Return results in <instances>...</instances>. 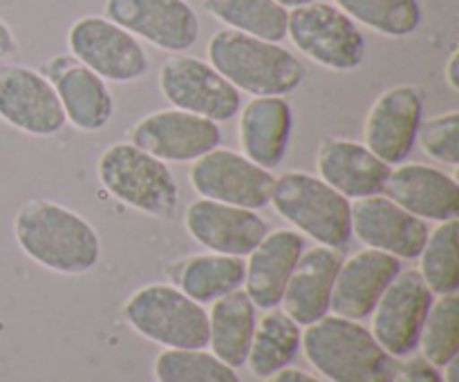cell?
Returning <instances> with one entry per match:
<instances>
[{"label":"cell","instance_id":"30bf717a","mask_svg":"<svg viewBox=\"0 0 459 382\" xmlns=\"http://www.w3.org/2000/svg\"><path fill=\"white\" fill-rule=\"evenodd\" d=\"M188 179L193 191L204 199L222 201L240 208L260 210L269 206L272 199V170L260 168L245 155L227 148H213L193 161Z\"/></svg>","mask_w":459,"mask_h":382},{"label":"cell","instance_id":"277c9868","mask_svg":"<svg viewBox=\"0 0 459 382\" xmlns=\"http://www.w3.org/2000/svg\"><path fill=\"white\" fill-rule=\"evenodd\" d=\"M269 204L296 231L321 246L345 249L352 240L350 199L316 174L290 170L273 177Z\"/></svg>","mask_w":459,"mask_h":382},{"label":"cell","instance_id":"836d02e7","mask_svg":"<svg viewBox=\"0 0 459 382\" xmlns=\"http://www.w3.org/2000/svg\"><path fill=\"white\" fill-rule=\"evenodd\" d=\"M393 382H444V378L439 374V367L430 365L424 358H411L402 367H397Z\"/></svg>","mask_w":459,"mask_h":382},{"label":"cell","instance_id":"6da1fadb","mask_svg":"<svg viewBox=\"0 0 459 382\" xmlns=\"http://www.w3.org/2000/svg\"><path fill=\"white\" fill-rule=\"evenodd\" d=\"M13 237L27 258L61 276H83L101 258L92 224L52 199L25 201L13 217Z\"/></svg>","mask_w":459,"mask_h":382},{"label":"cell","instance_id":"4fadbf2b","mask_svg":"<svg viewBox=\"0 0 459 382\" xmlns=\"http://www.w3.org/2000/svg\"><path fill=\"white\" fill-rule=\"evenodd\" d=\"M106 18L164 52L182 54L200 38V18L186 0H106Z\"/></svg>","mask_w":459,"mask_h":382},{"label":"cell","instance_id":"4dcf8cb0","mask_svg":"<svg viewBox=\"0 0 459 382\" xmlns=\"http://www.w3.org/2000/svg\"><path fill=\"white\" fill-rule=\"evenodd\" d=\"M421 358L430 365L444 367L459 353V295H439L437 302L430 304L429 316L420 334Z\"/></svg>","mask_w":459,"mask_h":382},{"label":"cell","instance_id":"8fae6325","mask_svg":"<svg viewBox=\"0 0 459 382\" xmlns=\"http://www.w3.org/2000/svg\"><path fill=\"white\" fill-rule=\"evenodd\" d=\"M433 291L421 280L420 271H399L379 302L372 309V335L393 358H406L420 344Z\"/></svg>","mask_w":459,"mask_h":382},{"label":"cell","instance_id":"484cf974","mask_svg":"<svg viewBox=\"0 0 459 382\" xmlns=\"http://www.w3.org/2000/svg\"><path fill=\"white\" fill-rule=\"evenodd\" d=\"M178 289L197 304H211L222 295L240 289L245 282V262L236 255L202 253L170 267Z\"/></svg>","mask_w":459,"mask_h":382},{"label":"cell","instance_id":"7a4b0ae2","mask_svg":"<svg viewBox=\"0 0 459 382\" xmlns=\"http://www.w3.org/2000/svg\"><path fill=\"white\" fill-rule=\"evenodd\" d=\"M300 349L309 365L332 382H393L394 358L377 343L370 329L327 313L305 327Z\"/></svg>","mask_w":459,"mask_h":382},{"label":"cell","instance_id":"4316f807","mask_svg":"<svg viewBox=\"0 0 459 382\" xmlns=\"http://www.w3.org/2000/svg\"><path fill=\"white\" fill-rule=\"evenodd\" d=\"M300 335L303 331L299 322L291 320L282 309H269L267 316L255 322L245 365L255 378H269L294 362L300 352Z\"/></svg>","mask_w":459,"mask_h":382},{"label":"cell","instance_id":"d6a6232c","mask_svg":"<svg viewBox=\"0 0 459 382\" xmlns=\"http://www.w3.org/2000/svg\"><path fill=\"white\" fill-rule=\"evenodd\" d=\"M417 139L426 155L435 161L446 166L459 164V115L455 110L421 119Z\"/></svg>","mask_w":459,"mask_h":382},{"label":"cell","instance_id":"f1b7e54d","mask_svg":"<svg viewBox=\"0 0 459 382\" xmlns=\"http://www.w3.org/2000/svg\"><path fill=\"white\" fill-rule=\"evenodd\" d=\"M457 219L439 222L429 233L420 253V276L433 293H457L459 289V258H457Z\"/></svg>","mask_w":459,"mask_h":382},{"label":"cell","instance_id":"5b68a950","mask_svg":"<svg viewBox=\"0 0 459 382\" xmlns=\"http://www.w3.org/2000/svg\"><path fill=\"white\" fill-rule=\"evenodd\" d=\"M99 182L115 199L151 217L169 219L179 204V186L173 173L157 157L130 141L112 143L97 164Z\"/></svg>","mask_w":459,"mask_h":382},{"label":"cell","instance_id":"83f0119b","mask_svg":"<svg viewBox=\"0 0 459 382\" xmlns=\"http://www.w3.org/2000/svg\"><path fill=\"white\" fill-rule=\"evenodd\" d=\"M213 18L242 34L281 43L287 38V12L276 0H204Z\"/></svg>","mask_w":459,"mask_h":382},{"label":"cell","instance_id":"8992f818","mask_svg":"<svg viewBox=\"0 0 459 382\" xmlns=\"http://www.w3.org/2000/svg\"><path fill=\"white\" fill-rule=\"evenodd\" d=\"M124 318L139 335L164 349H204L209 316L178 286L148 284L124 304Z\"/></svg>","mask_w":459,"mask_h":382},{"label":"cell","instance_id":"ba28073f","mask_svg":"<svg viewBox=\"0 0 459 382\" xmlns=\"http://www.w3.org/2000/svg\"><path fill=\"white\" fill-rule=\"evenodd\" d=\"M67 47L76 63L103 81L130 83L148 72V54L137 36L106 16H83L72 22Z\"/></svg>","mask_w":459,"mask_h":382},{"label":"cell","instance_id":"ffe728a7","mask_svg":"<svg viewBox=\"0 0 459 382\" xmlns=\"http://www.w3.org/2000/svg\"><path fill=\"white\" fill-rule=\"evenodd\" d=\"M384 192L411 215L430 222L457 219V179L426 164H403L390 170Z\"/></svg>","mask_w":459,"mask_h":382},{"label":"cell","instance_id":"8d00e7d4","mask_svg":"<svg viewBox=\"0 0 459 382\" xmlns=\"http://www.w3.org/2000/svg\"><path fill=\"white\" fill-rule=\"evenodd\" d=\"M13 49H16V40H13L12 30H9L7 22L0 18V61H3V58H7Z\"/></svg>","mask_w":459,"mask_h":382},{"label":"cell","instance_id":"603a6c76","mask_svg":"<svg viewBox=\"0 0 459 382\" xmlns=\"http://www.w3.org/2000/svg\"><path fill=\"white\" fill-rule=\"evenodd\" d=\"M291 137V106L285 97H254L240 112L242 155L272 170L285 159Z\"/></svg>","mask_w":459,"mask_h":382},{"label":"cell","instance_id":"44dd1931","mask_svg":"<svg viewBox=\"0 0 459 382\" xmlns=\"http://www.w3.org/2000/svg\"><path fill=\"white\" fill-rule=\"evenodd\" d=\"M305 242L299 231L278 228L267 233L249 253L245 264V293L260 309H276L290 282Z\"/></svg>","mask_w":459,"mask_h":382},{"label":"cell","instance_id":"f546056e","mask_svg":"<svg viewBox=\"0 0 459 382\" xmlns=\"http://www.w3.org/2000/svg\"><path fill=\"white\" fill-rule=\"evenodd\" d=\"M334 4L354 22L390 38H406L421 22L417 0H334Z\"/></svg>","mask_w":459,"mask_h":382},{"label":"cell","instance_id":"f35d334b","mask_svg":"<svg viewBox=\"0 0 459 382\" xmlns=\"http://www.w3.org/2000/svg\"><path fill=\"white\" fill-rule=\"evenodd\" d=\"M276 3L285 9H296V7H303V4L314 3V0H276Z\"/></svg>","mask_w":459,"mask_h":382},{"label":"cell","instance_id":"7c38bea8","mask_svg":"<svg viewBox=\"0 0 459 382\" xmlns=\"http://www.w3.org/2000/svg\"><path fill=\"white\" fill-rule=\"evenodd\" d=\"M0 119L30 137H52L65 125L52 81L27 65H0Z\"/></svg>","mask_w":459,"mask_h":382},{"label":"cell","instance_id":"74e56055","mask_svg":"<svg viewBox=\"0 0 459 382\" xmlns=\"http://www.w3.org/2000/svg\"><path fill=\"white\" fill-rule=\"evenodd\" d=\"M442 378L444 382H457V358H453L451 362L442 367Z\"/></svg>","mask_w":459,"mask_h":382},{"label":"cell","instance_id":"1f68e13d","mask_svg":"<svg viewBox=\"0 0 459 382\" xmlns=\"http://www.w3.org/2000/svg\"><path fill=\"white\" fill-rule=\"evenodd\" d=\"M160 382H240L236 369L204 349H164L155 361Z\"/></svg>","mask_w":459,"mask_h":382},{"label":"cell","instance_id":"5bb4252c","mask_svg":"<svg viewBox=\"0 0 459 382\" xmlns=\"http://www.w3.org/2000/svg\"><path fill=\"white\" fill-rule=\"evenodd\" d=\"M128 139L133 146L142 148L160 161L182 164L200 159L218 148L222 132L215 121L170 107L143 116L137 125H133Z\"/></svg>","mask_w":459,"mask_h":382},{"label":"cell","instance_id":"d6986e66","mask_svg":"<svg viewBox=\"0 0 459 382\" xmlns=\"http://www.w3.org/2000/svg\"><path fill=\"white\" fill-rule=\"evenodd\" d=\"M318 177L348 199L381 195L390 166L363 143L343 137L323 139L316 152Z\"/></svg>","mask_w":459,"mask_h":382},{"label":"cell","instance_id":"d590c367","mask_svg":"<svg viewBox=\"0 0 459 382\" xmlns=\"http://www.w3.org/2000/svg\"><path fill=\"white\" fill-rule=\"evenodd\" d=\"M444 74H446L448 88H451L453 92H457V89H459V52H457V49H453V54L448 56V63H446V70H444Z\"/></svg>","mask_w":459,"mask_h":382},{"label":"cell","instance_id":"7402d4cb","mask_svg":"<svg viewBox=\"0 0 459 382\" xmlns=\"http://www.w3.org/2000/svg\"><path fill=\"white\" fill-rule=\"evenodd\" d=\"M341 262L343 258L339 249L316 246V249L303 250L282 293V311L300 327L325 318L330 313L332 286H334Z\"/></svg>","mask_w":459,"mask_h":382},{"label":"cell","instance_id":"e575fe53","mask_svg":"<svg viewBox=\"0 0 459 382\" xmlns=\"http://www.w3.org/2000/svg\"><path fill=\"white\" fill-rule=\"evenodd\" d=\"M264 382H321L316 376L307 374L303 369H294V367H285V369L276 371L269 378H264Z\"/></svg>","mask_w":459,"mask_h":382},{"label":"cell","instance_id":"52a82bcc","mask_svg":"<svg viewBox=\"0 0 459 382\" xmlns=\"http://www.w3.org/2000/svg\"><path fill=\"white\" fill-rule=\"evenodd\" d=\"M287 36L300 54L334 72H352L366 58V38L357 22L336 4L314 3L291 9Z\"/></svg>","mask_w":459,"mask_h":382},{"label":"cell","instance_id":"e0dca14e","mask_svg":"<svg viewBox=\"0 0 459 382\" xmlns=\"http://www.w3.org/2000/svg\"><path fill=\"white\" fill-rule=\"evenodd\" d=\"M184 226L188 235L211 253L236 255V258L249 255L269 233L267 222L255 210L204 199V197L188 206Z\"/></svg>","mask_w":459,"mask_h":382},{"label":"cell","instance_id":"2e32d148","mask_svg":"<svg viewBox=\"0 0 459 382\" xmlns=\"http://www.w3.org/2000/svg\"><path fill=\"white\" fill-rule=\"evenodd\" d=\"M352 235L366 249L384 250L397 259H417L429 237L424 219L415 217L385 195L361 197L350 204Z\"/></svg>","mask_w":459,"mask_h":382},{"label":"cell","instance_id":"9a60e30c","mask_svg":"<svg viewBox=\"0 0 459 382\" xmlns=\"http://www.w3.org/2000/svg\"><path fill=\"white\" fill-rule=\"evenodd\" d=\"M424 119V92L415 85H394L377 97L363 125V146L388 166L403 164Z\"/></svg>","mask_w":459,"mask_h":382},{"label":"cell","instance_id":"9c48e42d","mask_svg":"<svg viewBox=\"0 0 459 382\" xmlns=\"http://www.w3.org/2000/svg\"><path fill=\"white\" fill-rule=\"evenodd\" d=\"M160 89L173 107L215 121H231L242 97L211 63L175 54L160 70Z\"/></svg>","mask_w":459,"mask_h":382},{"label":"cell","instance_id":"ac0fdd59","mask_svg":"<svg viewBox=\"0 0 459 382\" xmlns=\"http://www.w3.org/2000/svg\"><path fill=\"white\" fill-rule=\"evenodd\" d=\"M402 271V259L384 250L363 249L343 259L332 286L330 311L348 320H363Z\"/></svg>","mask_w":459,"mask_h":382},{"label":"cell","instance_id":"cb8c5ba5","mask_svg":"<svg viewBox=\"0 0 459 382\" xmlns=\"http://www.w3.org/2000/svg\"><path fill=\"white\" fill-rule=\"evenodd\" d=\"M56 65L52 72V85L65 112V121H70L81 132H97L106 128L115 110L106 81L81 63L56 58Z\"/></svg>","mask_w":459,"mask_h":382},{"label":"cell","instance_id":"3957f363","mask_svg":"<svg viewBox=\"0 0 459 382\" xmlns=\"http://www.w3.org/2000/svg\"><path fill=\"white\" fill-rule=\"evenodd\" d=\"M209 63L238 89L254 97H285L305 81V65L281 43L220 30L206 45Z\"/></svg>","mask_w":459,"mask_h":382},{"label":"cell","instance_id":"d4e9b609","mask_svg":"<svg viewBox=\"0 0 459 382\" xmlns=\"http://www.w3.org/2000/svg\"><path fill=\"white\" fill-rule=\"evenodd\" d=\"M209 316V343L215 358L238 369L247 362L251 338L255 329V307L242 289L222 295L211 302Z\"/></svg>","mask_w":459,"mask_h":382}]
</instances>
